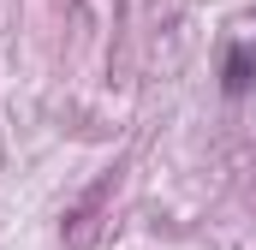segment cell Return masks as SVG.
Here are the masks:
<instances>
[{
	"label": "cell",
	"mask_w": 256,
	"mask_h": 250,
	"mask_svg": "<svg viewBox=\"0 0 256 250\" xmlns=\"http://www.w3.org/2000/svg\"><path fill=\"white\" fill-rule=\"evenodd\" d=\"M220 90H226L232 102L256 90V42H232V48H226V60H220Z\"/></svg>",
	"instance_id": "6da1fadb"
}]
</instances>
